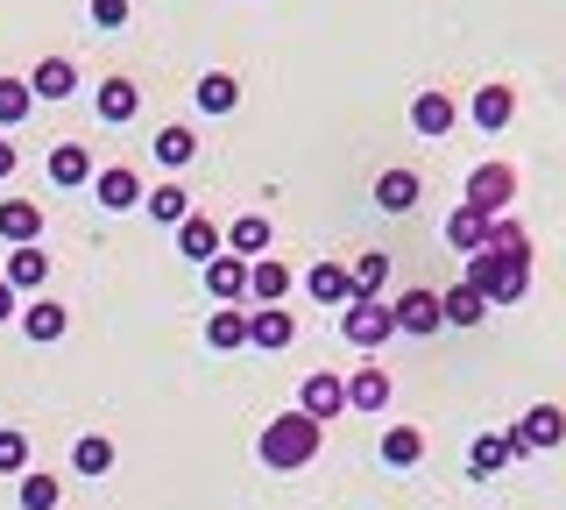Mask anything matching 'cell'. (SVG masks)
Returning <instances> with one entry per match:
<instances>
[{"label": "cell", "mask_w": 566, "mask_h": 510, "mask_svg": "<svg viewBox=\"0 0 566 510\" xmlns=\"http://www.w3.org/2000/svg\"><path fill=\"white\" fill-rule=\"evenodd\" d=\"M35 235H43V206L0 199V241H8V249H35Z\"/></svg>", "instance_id": "cell-16"}, {"label": "cell", "mask_w": 566, "mask_h": 510, "mask_svg": "<svg viewBox=\"0 0 566 510\" xmlns=\"http://www.w3.org/2000/svg\"><path fill=\"white\" fill-rule=\"evenodd\" d=\"M220 241H227V256H241V262H255L262 249H270V220H262V214H241V220H234V227H227V235H220Z\"/></svg>", "instance_id": "cell-25"}, {"label": "cell", "mask_w": 566, "mask_h": 510, "mask_svg": "<svg viewBox=\"0 0 566 510\" xmlns=\"http://www.w3.org/2000/svg\"><path fill=\"white\" fill-rule=\"evenodd\" d=\"M305 291H312V305H347V262H312L305 270Z\"/></svg>", "instance_id": "cell-24"}, {"label": "cell", "mask_w": 566, "mask_h": 510, "mask_svg": "<svg viewBox=\"0 0 566 510\" xmlns=\"http://www.w3.org/2000/svg\"><path fill=\"white\" fill-rule=\"evenodd\" d=\"M93 114L106 121V128H128V121L142 114V85H135V79H106L99 100H93Z\"/></svg>", "instance_id": "cell-12"}, {"label": "cell", "mask_w": 566, "mask_h": 510, "mask_svg": "<svg viewBox=\"0 0 566 510\" xmlns=\"http://www.w3.org/2000/svg\"><path fill=\"white\" fill-rule=\"evenodd\" d=\"M447 249H453V256L489 249V220L474 214V206H453V214H447Z\"/></svg>", "instance_id": "cell-23"}, {"label": "cell", "mask_w": 566, "mask_h": 510, "mask_svg": "<svg viewBox=\"0 0 566 510\" xmlns=\"http://www.w3.org/2000/svg\"><path fill=\"white\" fill-rule=\"evenodd\" d=\"M206 347H220V355L248 347V312H241V305H220V312L206 320Z\"/></svg>", "instance_id": "cell-29"}, {"label": "cell", "mask_w": 566, "mask_h": 510, "mask_svg": "<svg viewBox=\"0 0 566 510\" xmlns=\"http://www.w3.org/2000/svg\"><path fill=\"white\" fill-rule=\"evenodd\" d=\"M297 341V320L283 305H255L248 312V347H262V355H283V347Z\"/></svg>", "instance_id": "cell-7"}, {"label": "cell", "mask_w": 566, "mask_h": 510, "mask_svg": "<svg viewBox=\"0 0 566 510\" xmlns=\"http://www.w3.org/2000/svg\"><path fill=\"white\" fill-rule=\"evenodd\" d=\"M389 320H397V333H439L447 326V312H439V291H424V284H411L403 298H389Z\"/></svg>", "instance_id": "cell-6"}, {"label": "cell", "mask_w": 566, "mask_h": 510, "mask_svg": "<svg viewBox=\"0 0 566 510\" xmlns=\"http://www.w3.org/2000/svg\"><path fill=\"white\" fill-rule=\"evenodd\" d=\"M340 341H347V347H361V355H376L382 341H397L389 298H354V305H340Z\"/></svg>", "instance_id": "cell-3"}, {"label": "cell", "mask_w": 566, "mask_h": 510, "mask_svg": "<svg viewBox=\"0 0 566 510\" xmlns=\"http://www.w3.org/2000/svg\"><path fill=\"white\" fill-rule=\"evenodd\" d=\"M191 156H199V135H191L185 121H170V128H156V164H164V170H185Z\"/></svg>", "instance_id": "cell-30"}, {"label": "cell", "mask_w": 566, "mask_h": 510, "mask_svg": "<svg viewBox=\"0 0 566 510\" xmlns=\"http://www.w3.org/2000/svg\"><path fill=\"white\" fill-rule=\"evenodd\" d=\"M510 461H517V454H510V433H482L468 447V468L474 475H495V468H510Z\"/></svg>", "instance_id": "cell-33"}, {"label": "cell", "mask_w": 566, "mask_h": 510, "mask_svg": "<svg viewBox=\"0 0 566 510\" xmlns=\"http://www.w3.org/2000/svg\"><path fill=\"white\" fill-rule=\"evenodd\" d=\"M29 93L35 100H71V93H78V64H71V58H43L29 72Z\"/></svg>", "instance_id": "cell-19"}, {"label": "cell", "mask_w": 566, "mask_h": 510, "mask_svg": "<svg viewBox=\"0 0 566 510\" xmlns=\"http://www.w3.org/2000/svg\"><path fill=\"white\" fill-rule=\"evenodd\" d=\"M248 298H255V305H283V298H291V262L255 256L248 262Z\"/></svg>", "instance_id": "cell-15"}, {"label": "cell", "mask_w": 566, "mask_h": 510, "mask_svg": "<svg viewBox=\"0 0 566 510\" xmlns=\"http://www.w3.org/2000/svg\"><path fill=\"white\" fill-rule=\"evenodd\" d=\"M460 284H474L489 305H517V298L531 291V241L524 249H474Z\"/></svg>", "instance_id": "cell-1"}, {"label": "cell", "mask_w": 566, "mask_h": 510, "mask_svg": "<svg viewBox=\"0 0 566 510\" xmlns=\"http://www.w3.org/2000/svg\"><path fill=\"white\" fill-rule=\"evenodd\" d=\"M347 383V412H382L389 404V376L382 368H354V376H340Z\"/></svg>", "instance_id": "cell-26"}, {"label": "cell", "mask_w": 566, "mask_h": 510, "mask_svg": "<svg viewBox=\"0 0 566 510\" xmlns=\"http://www.w3.org/2000/svg\"><path fill=\"white\" fill-rule=\"evenodd\" d=\"M297 412L318 418V426H326V418H340V412H347V383L318 368V376H305V391H297Z\"/></svg>", "instance_id": "cell-10"}, {"label": "cell", "mask_w": 566, "mask_h": 510, "mask_svg": "<svg viewBox=\"0 0 566 510\" xmlns=\"http://www.w3.org/2000/svg\"><path fill=\"white\" fill-rule=\"evenodd\" d=\"M559 439H566V412L559 404H531L517 426H510V454L524 461V454H545V447H559Z\"/></svg>", "instance_id": "cell-5"}, {"label": "cell", "mask_w": 566, "mask_h": 510, "mask_svg": "<svg viewBox=\"0 0 566 510\" xmlns=\"http://www.w3.org/2000/svg\"><path fill=\"white\" fill-rule=\"evenodd\" d=\"M50 185H57V191L93 185V149H85V143H57V149H50Z\"/></svg>", "instance_id": "cell-17"}, {"label": "cell", "mask_w": 566, "mask_h": 510, "mask_svg": "<svg viewBox=\"0 0 566 510\" xmlns=\"http://www.w3.org/2000/svg\"><path fill=\"white\" fill-rule=\"evenodd\" d=\"M510 199H517V164H474L468 170V199L460 206H474L482 220H503Z\"/></svg>", "instance_id": "cell-4"}, {"label": "cell", "mask_w": 566, "mask_h": 510, "mask_svg": "<svg viewBox=\"0 0 566 510\" xmlns=\"http://www.w3.org/2000/svg\"><path fill=\"white\" fill-rule=\"evenodd\" d=\"M57 497H64V482L57 475H22V510H57Z\"/></svg>", "instance_id": "cell-36"}, {"label": "cell", "mask_w": 566, "mask_h": 510, "mask_svg": "<svg viewBox=\"0 0 566 510\" xmlns=\"http://www.w3.org/2000/svg\"><path fill=\"white\" fill-rule=\"evenodd\" d=\"M347 291H354V298H382V291H389V256H382V249L354 256V262H347ZM354 298H347V305H354Z\"/></svg>", "instance_id": "cell-21"}, {"label": "cell", "mask_w": 566, "mask_h": 510, "mask_svg": "<svg viewBox=\"0 0 566 510\" xmlns=\"http://www.w3.org/2000/svg\"><path fill=\"white\" fill-rule=\"evenodd\" d=\"M318 439H326V426L318 418H305V412H283V418H270L262 426V468H276V475H291V468H305L312 454H318Z\"/></svg>", "instance_id": "cell-2"}, {"label": "cell", "mask_w": 566, "mask_h": 510, "mask_svg": "<svg viewBox=\"0 0 566 510\" xmlns=\"http://www.w3.org/2000/svg\"><path fill=\"white\" fill-rule=\"evenodd\" d=\"M14 312H22V298H14L8 284H0V326H8V320H14Z\"/></svg>", "instance_id": "cell-39"}, {"label": "cell", "mask_w": 566, "mask_h": 510, "mask_svg": "<svg viewBox=\"0 0 566 510\" xmlns=\"http://www.w3.org/2000/svg\"><path fill=\"white\" fill-rule=\"evenodd\" d=\"M382 461H389V468H418V461H424V433H418V426H389V433H382Z\"/></svg>", "instance_id": "cell-32"}, {"label": "cell", "mask_w": 566, "mask_h": 510, "mask_svg": "<svg viewBox=\"0 0 566 510\" xmlns=\"http://www.w3.org/2000/svg\"><path fill=\"white\" fill-rule=\"evenodd\" d=\"M14 164H22V149H14V143H0V178H14Z\"/></svg>", "instance_id": "cell-40"}, {"label": "cell", "mask_w": 566, "mask_h": 510, "mask_svg": "<svg viewBox=\"0 0 566 510\" xmlns=\"http://www.w3.org/2000/svg\"><path fill=\"white\" fill-rule=\"evenodd\" d=\"M439 312H447V326H482L489 320V298L474 291V284H453V291H439Z\"/></svg>", "instance_id": "cell-28"}, {"label": "cell", "mask_w": 566, "mask_h": 510, "mask_svg": "<svg viewBox=\"0 0 566 510\" xmlns=\"http://www.w3.org/2000/svg\"><path fill=\"white\" fill-rule=\"evenodd\" d=\"M93 22L99 29H128V0H93Z\"/></svg>", "instance_id": "cell-38"}, {"label": "cell", "mask_w": 566, "mask_h": 510, "mask_svg": "<svg viewBox=\"0 0 566 510\" xmlns=\"http://www.w3.org/2000/svg\"><path fill=\"white\" fill-rule=\"evenodd\" d=\"M418 191H424V185H418V170H403V164H397V170H382V178H376V206H382V214H411Z\"/></svg>", "instance_id": "cell-22"}, {"label": "cell", "mask_w": 566, "mask_h": 510, "mask_svg": "<svg viewBox=\"0 0 566 510\" xmlns=\"http://www.w3.org/2000/svg\"><path fill=\"white\" fill-rule=\"evenodd\" d=\"M474 128L482 135H503L510 121H517V85H474Z\"/></svg>", "instance_id": "cell-9"}, {"label": "cell", "mask_w": 566, "mask_h": 510, "mask_svg": "<svg viewBox=\"0 0 566 510\" xmlns=\"http://www.w3.org/2000/svg\"><path fill=\"white\" fill-rule=\"evenodd\" d=\"M93 199L106 206V214H128V206H142V178L128 164H114V170H93Z\"/></svg>", "instance_id": "cell-14"}, {"label": "cell", "mask_w": 566, "mask_h": 510, "mask_svg": "<svg viewBox=\"0 0 566 510\" xmlns=\"http://www.w3.org/2000/svg\"><path fill=\"white\" fill-rule=\"evenodd\" d=\"M191 100H199L206 114H234L241 107V79L234 72H206L199 85H191Z\"/></svg>", "instance_id": "cell-27"}, {"label": "cell", "mask_w": 566, "mask_h": 510, "mask_svg": "<svg viewBox=\"0 0 566 510\" xmlns=\"http://www.w3.org/2000/svg\"><path fill=\"white\" fill-rule=\"evenodd\" d=\"M0 475H29V433L0 426Z\"/></svg>", "instance_id": "cell-37"}, {"label": "cell", "mask_w": 566, "mask_h": 510, "mask_svg": "<svg viewBox=\"0 0 566 510\" xmlns=\"http://www.w3.org/2000/svg\"><path fill=\"white\" fill-rule=\"evenodd\" d=\"M29 114H35V93H29V79H0V128H22Z\"/></svg>", "instance_id": "cell-34"}, {"label": "cell", "mask_w": 566, "mask_h": 510, "mask_svg": "<svg viewBox=\"0 0 566 510\" xmlns=\"http://www.w3.org/2000/svg\"><path fill=\"white\" fill-rule=\"evenodd\" d=\"M64 326H71V312L57 305V298H29V305H22V333H29V341H64Z\"/></svg>", "instance_id": "cell-20"}, {"label": "cell", "mask_w": 566, "mask_h": 510, "mask_svg": "<svg viewBox=\"0 0 566 510\" xmlns=\"http://www.w3.org/2000/svg\"><path fill=\"white\" fill-rule=\"evenodd\" d=\"M453 121H460V100L439 93V85H424V93L411 100V128L418 135H453Z\"/></svg>", "instance_id": "cell-11"}, {"label": "cell", "mask_w": 566, "mask_h": 510, "mask_svg": "<svg viewBox=\"0 0 566 510\" xmlns=\"http://www.w3.org/2000/svg\"><path fill=\"white\" fill-rule=\"evenodd\" d=\"M142 206H149V220H164V227H177V220H191V191L185 185H156V191H142Z\"/></svg>", "instance_id": "cell-31"}, {"label": "cell", "mask_w": 566, "mask_h": 510, "mask_svg": "<svg viewBox=\"0 0 566 510\" xmlns=\"http://www.w3.org/2000/svg\"><path fill=\"white\" fill-rule=\"evenodd\" d=\"M206 298H212V305H248V262L220 249L206 262Z\"/></svg>", "instance_id": "cell-8"}, {"label": "cell", "mask_w": 566, "mask_h": 510, "mask_svg": "<svg viewBox=\"0 0 566 510\" xmlns=\"http://www.w3.org/2000/svg\"><path fill=\"white\" fill-rule=\"evenodd\" d=\"M227 249V241H220V227H212L206 214H191V220H177V256H191V262H199V270H206V262L212 256H220Z\"/></svg>", "instance_id": "cell-18"}, {"label": "cell", "mask_w": 566, "mask_h": 510, "mask_svg": "<svg viewBox=\"0 0 566 510\" xmlns=\"http://www.w3.org/2000/svg\"><path fill=\"white\" fill-rule=\"evenodd\" d=\"M71 468H78V475H106V468H114V439H106V433H85L78 447H71Z\"/></svg>", "instance_id": "cell-35"}, {"label": "cell", "mask_w": 566, "mask_h": 510, "mask_svg": "<svg viewBox=\"0 0 566 510\" xmlns=\"http://www.w3.org/2000/svg\"><path fill=\"white\" fill-rule=\"evenodd\" d=\"M0 284H8L14 298H22V291H43L50 284V256L43 249H8V262H0Z\"/></svg>", "instance_id": "cell-13"}]
</instances>
